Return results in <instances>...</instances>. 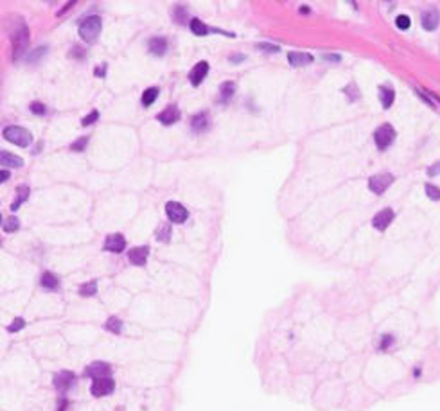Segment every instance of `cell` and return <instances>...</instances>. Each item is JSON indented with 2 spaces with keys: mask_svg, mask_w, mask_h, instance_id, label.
<instances>
[{
  "mask_svg": "<svg viewBox=\"0 0 440 411\" xmlns=\"http://www.w3.org/2000/svg\"><path fill=\"white\" fill-rule=\"evenodd\" d=\"M259 50H264V52H279V47L277 45H269V43H259L257 45Z\"/></svg>",
  "mask_w": 440,
  "mask_h": 411,
  "instance_id": "cell-35",
  "label": "cell"
},
{
  "mask_svg": "<svg viewBox=\"0 0 440 411\" xmlns=\"http://www.w3.org/2000/svg\"><path fill=\"white\" fill-rule=\"evenodd\" d=\"M394 217H395L394 210H392V209H384V210H381V212L376 214V217L372 219V225H374V228H376V230L383 232V230L388 228V225H390L392 221H394Z\"/></svg>",
  "mask_w": 440,
  "mask_h": 411,
  "instance_id": "cell-8",
  "label": "cell"
},
{
  "mask_svg": "<svg viewBox=\"0 0 440 411\" xmlns=\"http://www.w3.org/2000/svg\"><path fill=\"white\" fill-rule=\"evenodd\" d=\"M379 99H381V104H383V108H390L392 103H394V99H395L394 88H390V86H379Z\"/></svg>",
  "mask_w": 440,
  "mask_h": 411,
  "instance_id": "cell-19",
  "label": "cell"
},
{
  "mask_svg": "<svg viewBox=\"0 0 440 411\" xmlns=\"http://www.w3.org/2000/svg\"><path fill=\"white\" fill-rule=\"evenodd\" d=\"M440 22V15L436 11H428L422 15V27L426 31H435Z\"/></svg>",
  "mask_w": 440,
  "mask_h": 411,
  "instance_id": "cell-17",
  "label": "cell"
},
{
  "mask_svg": "<svg viewBox=\"0 0 440 411\" xmlns=\"http://www.w3.org/2000/svg\"><path fill=\"white\" fill-rule=\"evenodd\" d=\"M244 57L241 56V54H237V57H230V61H243Z\"/></svg>",
  "mask_w": 440,
  "mask_h": 411,
  "instance_id": "cell-44",
  "label": "cell"
},
{
  "mask_svg": "<svg viewBox=\"0 0 440 411\" xmlns=\"http://www.w3.org/2000/svg\"><path fill=\"white\" fill-rule=\"evenodd\" d=\"M158 119L160 122H162V124H166V126H171V124H175L176 121H178L180 119V111L176 110L175 106H167L166 110L162 111V113L158 115Z\"/></svg>",
  "mask_w": 440,
  "mask_h": 411,
  "instance_id": "cell-15",
  "label": "cell"
},
{
  "mask_svg": "<svg viewBox=\"0 0 440 411\" xmlns=\"http://www.w3.org/2000/svg\"><path fill=\"white\" fill-rule=\"evenodd\" d=\"M426 194H428L429 199H433V201H438L440 199V189L435 185H426Z\"/></svg>",
  "mask_w": 440,
  "mask_h": 411,
  "instance_id": "cell-30",
  "label": "cell"
},
{
  "mask_svg": "<svg viewBox=\"0 0 440 411\" xmlns=\"http://www.w3.org/2000/svg\"><path fill=\"white\" fill-rule=\"evenodd\" d=\"M374 140H376L377 149L384 151L392 145V142L395 140V130L392 128L390 124H383L377 128L376 135H374Z\"/></svg>",
  "mask_w": 440,
  "mask_h": 411,
  "instance_id": "cell-4",
  "label": "cell"
},
{
  "mask_svg": "<svg viewBox=\"0 0 440 411\" xmlns=\"http://www.w3.org/2000/svg\"><path fill=\"white\" fill-rule=\"evenodd\" d=\"M101 29H103V20L99 16H88L83 22L79 23V36L85 42L92 43L97 40V36L101 35Z\"/></svg>",
  "mask_w": 440,
  "mask_h": 411,
  "instance_id": "cell-1",
  "label": "cell"
},
{
  "mask_svg": "<svg viewBox=\"0 0 440 411\" xmlns=\"http://www.w3.org/2000/svg\"><path fill=\"white\" fill-rule=\"evenodd\" d=\"M31 111H33V113H36V115H43V113H47V108H45V104H42V103H31Z\"/></svg>",
  "mask_w": 440,
  "mask_h": 411,
  "instance_id": "cell-34",
  "label": "cell"
},
{
  "mask_svg": "<svg viewBox=\"0 0 440 411\" xmlns=\"http://www.w3.org/2000/svg\"><path fill=\"white\" fill-rule=\"evenodd\" d=\"M166 214H167V217L173 221V223H176V225H180V223H185L187 217H189L185 207L180 205V203H176V201L167 203V205H166Z\"/></svg>",
  "mask_w": 440,
  "mask_h": 411,
  "instance_id": "cell-6",
  "label": "cell"
},
{
  "mask_svg": "<svg viewBox=\"0 0 440 411\" xmlns=\"http://www.w3.org/2000/svg\"><path fill=\"white\" fill-rule=\"evenodd\" d=\"M74 54H79V57H83V54H85V50L83 49H79V47H76V49L72 50V52H70V56L74 57Z\"/></svg>",
  "mask_w": 440,
  "mask_h": 411,
  "instance_id": "cell-41",
  "label": "cell"
},
{
  "mask_svg": "<svg viewBox=\"0 0 440 411\" xmlns=\"http://www.w3.org/2000/svg\"><path fill=\"white\" fill-rule=\"evenodd\" d=\"M99 119V111L97 110H94L92 111V113H88L87 117H83V121H81V124L83 126H90V124H94L95 121H97Z\"/></svg>",
  "mask_w": 440,
  "mask_h": 411,
  "instance_id": "cell-33",
  "label": "cell"
},
{
  "mask_svg": "<svg viewBox=\"0 0 440 411\" xmlns=\"http://www.w3.org/2000/svg\"><path fill=\"white\" fill-rule=\"evenodd\" d=\"M114 388H115V383L112 381L110 377H106V379H95L90 390L94 397H106L114 392Z\"/></svg>",
  "mask_w": 440,
  "mask_h": 411,
  "instance_id": "cell-7",
  "label": "cell"
},
{
  "mask_svg": "<svg viewBox=\"0 0 440 411\" xmlns=\"http://www.w3.org/2000/svg\"><path fill=\"white\" fill-rule=\"evenodd\" d=\"M234 92H235V84L232 83V81H227V83H223V84H221V88H219L221 101H223V103H227V101L230 99L232 96H234Z\"/></svg>",
  "mask_w": 440,
  "mask_h": 411,
  "instance_id": "cell-23",
  "label": "cell"
},
{
  "mask_svg": "<svg viewBox=\"0 0 440 411\" xmlns=\"http://www.w3.org/2000/svg\"><path fill=\"white\" fill-rule=\"evenodd\" d=\"M190 126H193V130L196 131V133L205 131L207 126H209V115H207V111H200V113L194 115V117L190 119Z\"/></svg>",
  "mask_w": 440,
  "mask_h": 411,
  "instance_id": "cell-16",
  "label": "cell"
},
{
  "mask_svg": "<svg viewBox=\"0 0 440 411\" xmlns=\"http://www.w3.org/2000/svg\"><path fill=\"white\" fill-rule=\"evenodd\" d=\"M156 239L160 243H169V239H171V226L167 225V223H162L158 226V230H156Z\"/></svg>",
  "mask_w": 440,
  "mask_h": 411,
  "instance_id": "cell-25",
  "label": "cell"
},
{
  "mask_svg": "<svg viewBox=\"0 0 440 411\" xmlns=\"http://www.w3.org/2000/svg\"><path fill=\"white\" fill-rule=\"evenodd\" d=\"M207 74H209V63H207V61H200V63H196V65L193 67V70H190V74H189L190 83H193L194 86H198L201 81L205 79Z\"/></svg>",
  "mask_w": 440,
  "mask_h": 411,
  "instance_id": "cell-11",
  "label": "cell"
},
{
  "mask_svg": "<svg viewBox=\"0 0 440 411\" xmlns=\"http://www.w3.org/2000/svg\"><path fill=\"white\" fill-rule=\"evenodd\" d=\"M74 381H76V377H74L72 372H60L56 375V379H54V385H56V388L60 390V392H67V390L70 388V386L74 385Z\"/></svg>",
  "mask_w": 440,
  "mask_h": 411,
  "instance_id": "cell-13",
  "label": "cell"
},
{
  "mask_svg": "<svg viewBox=\"0 0 440 411\" xmlns=\"http://www.w3.org/2000/svg\"><path fill=\"white\" fill-rule=\"evenodd\" d=\"M288 61L291 67H304V65L313 63V56L306 52H289Z\"/></svg>",
  "mask_w": 440,
  "mask_h": 411,
  "instance_id": "cell-14",
  "label": "cell"
},
{
  "mask_svg": "<svg viewBox=\"0 0 440 411\" xmlns=\"http://www.w3.org/2000/svg\"><path fill=\"white\" fill-rule=\"evenodd\" d=\"M112 373V368L108 363H92L90 366L87 368V375L88 377H94V379H106V377H110Z\"/></svg>",
  "mask_w": 440,
  "mask_h": 411,
  "instance_id": "cell-9",
  "label": "cell"
},
{
  "mask_svg": "<svg viewBox=\"0 0 440 411\" xmlns=\"http://www.w3.org/2000/svg\"><path fill=\"white\" fill-rule=\"evenodd\" d=\"M149 50H151L155 56H163L167 50V42L163 38H153L149 42Z\"/></svg>",
  "mask_w": 440,
  "mask_h": 411,
  "instance_id": "cell-21",
  "label": "cell"
},
{
  "mask_svg": "<svg viewBox=\"0 0 440 411\" xmlns=\"http://www.w3.org/2000/svg\"><path fill=\"white\" fill-rule=\"evenodd\" d=\"M395 25H397L401 31H406L408 27H410V18H408L406 15H399L397 20H395Z\"/></svg>",
  "mask_w": 440,
  "mask_h": 411,
  "instance_id": "cell-31",
  "label": "cell"
},
{
  "mask_svg": "<svg viewBox=\"0 0 440 411\" xmlns=\"http://www.w3.org/2000/svg\"><path fill=\"white\" fill-rule=\"evenodd\" d=\"M345 94H349L350 96V101H356L358 99V90L354 84H349V86L345 88Z\"/></svg>",
  "mask_w": 440,
  "mask_h": 411,
  "instance_id": "cell-37",
  "label": "cell"
},
{
  "mask_svg": "<svg viewBox=\"0 0 440 411\" xmlns=\"http://www.w3.org/2000/svg\"><path fill=\"white\" fill-rule=\"evenodd\" d=\"M104 329L110 332H114V334H119V332L122 331V321L119 320L117 316H112V318H108L106 324H104Z\"/></svg>",
  "mask_w": 440,
  "mask_h": 411,
  "instance_id": "cell-26",
  "label": "cell"
},
{
  "mask_svg": "<svg viewBox=\"0 0 440 411\" xmlns=\"http://www.w3.org/2000/svg\"><path fill=\"white\" fill-rule=\"evenodd\" d=\"M175 13H178V18H176V20H178L180 23H183V22H185V9H183V8H178V9H176Z\"/></svg>",
  "mask_w": 440,
  "mask_h": 411,
  "instance_id": "cell-39",
  "label": "cell"
},
{
  "mask_svg": "<svg viewBox=\"0 0 440 411\" xmlns=\"http://www.w3.org/2000/svg\"><path fill=\"white\" fill-rule=\"evenodd\" d=\"M97 293V282H87V284H83V286L79 287V295L81 297H94V295Z\"/></svg>",
  "mask_w": 440,
  "mask_h": 411,
  "instance_id": "cell-28",
  "label": "cell"
},
{
  "mask_svg": "<svg viewBox=\"0 0 440 411\" xmlns=\"http://www.w3.org/2000/svg\"><path fill=\"white\" fill-rule=\"evenodd\" d=\"M392 343H394V338H392V336H383V339H381V348H388Z\"/></svg>",
  "mask_w": 440,
  "mask_h": 411,
  "instance_id": "cell-38",
  "label": "cell"
},
{
  "mask_svg": "<svg viewBox=\"0 0 440 411\" xmlns=\"http://www.w3.org/2000/svg\"><path fill=\"white\" fill-rule=\"evenodd\" d=\"M436 169H440V164L433 165V167H431V169H429V174H431V176H435V174H436V172H438V171H436Z\"/></svg>",
  "mask_w": 440,
  "mask_h": 411,
  "instance_id": "cell-43",
  "label": "cell"
},
{
  "mask_svg": "<svg viewBox=\"0 0 440 411\" xmlns=\"http://www.w3.org/2000/svg\"><path fill=\"white\" fill-rule=\"evenodd\" d=\"M18 226H20V221L16 219L15 216L8 217V219H6L4 223H2V228H4L6 232H15V230L18 228Z\"/></svg>",
  "mask_w": 440,
  "mask_h": 411,
  "instance_id": "cell-29",
  "label": "cell"
},
{
  "mask_svg": "<svg viewBox=\"0 0 440 411\" xmlns=\"http://www.w3.org/2000/svg\"><path fill=\"white\" fill-rule=\"evenodd\" d=\"M11 40H13V54H15V57H20L23 54V50L27 49V45H29V29H27L25 23H20V25L15 27Z\"/></svg>",
  "mask_w": 440,
  "mask_h": 411,
  "instance_id": "cell-2",
  "label": "cell"
},
{
  "mask_svg": "<svg viewBox=\"0 0 440 411\" xmlns=\"http://www.w3.org/2000/svg\"><path fill=\"white\" fill-rule=\"evenodd\" d=\"M0 160H2V165H4V167H22L23 165L22 158H18V156H15L9 151L0 153Z\"/></svg>",
  "mask_w": 440,
  "mask_h": 411,
  "instance_id": "cell-18",
  "label": "cell"
},
{
  "mask_svg": "<svg viewBox=\"0 0 440 411\" xmlns=\"http://www.w3.org/2000/svg\"><path fill=\"white\" fill-rule=\"evenodd\" d=\"M124 248H126V239L121 233H112V236H108L106 239H104V250L106 251L121 253Z\"/></svg>",
  "mask_w": 440,
  "mask_h": 411,
  "instance_id": "cell-10",
  "label": "cell"
},
{
  "mask_svg": "<svg viewBox=\"0 0 440 411\" xmlns=\"http://www.w3.org/2000/svg\"><path fill=\"white\" fill-rule=\"evenodd\" d=\"M42 286L45 287V289H49V291H56L58 286H60V280H58V277L54 273L45 271V273L42 275Z\"/></svg>",
  "mask_w": 440,
  "mask_h": 411,
  "instance_id": "cell-20",
  "label": "cell"
},
{
  "mask_svg": "<svg viewBox=\"0 0 440 411\" xmlns=\"http://www.w3.org/2000/svg\"><path fill=\"white\" fill-rule=\"evenodd\" d=\"M4 138L13 142L15 145H20V148H27L33 142V135L27 130H23V128H20V126H9V128H6Z\"/></svg>",
  "mask_w": 440,
  "mask_h": 411,
  "instance_id": "cell-3",
  "label": "cell"
},
{
  "mask_svg": "<svg viewBox=\"0 0 440 411\" xmlns=\"http://www.w3.org/2000/svg\"><path fill=\"white\" fill-rule=\"evenodd\" d=\"M29 192H31V191H29V187H27V185L18 187V191H16V201L11 205V210H13V212H15V210L18 209V207L22 205L23 201H25L27 196H29Z\"/></svg>",
  "mask_w": 440,
  "mask_h": 411,
  "instance_id": "cell-22",
  "label": "cell"
},
{
  "mask_svg": "<svg viewBox=\"0 0 440 411\" xmlns=\"http://www.w3.org/2000/svg\"><path fill=\"white\" fill-rule=\"evenodd\" d=\"M104 74H106V69H103V67H97V69H95V76H104Z\"/></svg>",
  "mask_w": 440,
  "mask_h": 411,
  "instance_id": "cell-40",
  "label": "cell"
},
{
  "mask_svg": "<svg viewBox=\"0 0 440 411\" xmlns=\"http://www.w3.org/2000/svg\"><path fill=\"white\" fill-rule=\"evenodd\" d=\"M23 325H25V321H23L22 318H16L8 329H9V332H16V331H20V329H23Z\"/></svg>",
  "mask_w": 440,
  "mask_h": 411,
  "instance_id": "cell-36",
  "label": "cell"
},
{
  "mask_svg": "<svg viewBox=\"0 0 440 411\" xmlns=\"http://www.w3.org/2000/svg\"><path fill=\"white\" fill-rule=\"evenodd\" d=\"M87 144H88V137H81L70 145V149H72V151H83V149L87 148Z\"/></svg>",
  "mask_w": 440,
  "mask_h": 411,
  "instance_id": "cell-32",
  "label": "cell"
},
{
  "mask_svg": "<svg viewBox=\"0 0 440 411\" xmlns=\"http://www.w3.org/2000/svg\"><path fill=\"white\" fill-rule=\"evenodd\" d=\"M148 255H149V248L148 246L133 248V250H129V253H128L129 262L135 264V266H144L146 260H148Z\"/></svg>",
  "mask_w": 440,
  "mask_h": 411,
  "instance_id": "cell-12",
  "label": "cell"
},
{
  "mask_svg": "<svg viewBox=\"0 0 440 411\" xmlns=\"http://www.w3.org/2000/svg\"><path fill=\"white\" fill-rule=\"evenodd\" d=\"M0 180H2V182H6V180H9V172L2 169V172H0Z\"/></svg>",
  "mask_w": 440,
  "mask_h": 411,
  "instance_id": "cell-42",
  "label": "cell"
},
{
  "mask_svg": "<svg viewBox=\"0 0 440 411\" xmlns=\"http://www.w3.org/2000/svg\"><path fill=\"white\" fill-rule=\"evenodd\" d=\"M392 183H394V174H390V172H381V174L372 176V178L368 180V189H370L374 194H383Z\"/></svg>",
  "mask_w": 440,
  "mask_h": 411,
  "instance_id": "cell-5",
  "label": "cell"
},
{
  "mask_svg": "<svg viewBox=\"0 0 440 411\" xmlns=\"http://www.w3.org/2000/svg\"><path fill=\"white\" fill-rule=\"evenodd\" d=\"M190 31H193L194 35H198V36H203V35H207V33H209V27L205 25V23L201 22V20H198V18H193L190 20Z\"/></svg>",
  "mask_w": 440,
  "mask_h": 411,
  "instance_id": "cell-24",
  "label": "cell"
},
{
  "mask_svg": "<svg viewBox=\"0 0 440 411\" xmlns=\"http://www.w3.org/2000/svg\"><path fill=\"white\" fill-rule=\"evenodd\" d=\"M156 97H158V88H148V90L142 94V104H144V106H151Z\"/></svg>",
  "mask_w": 440,
  "mask_h": 411,
  "instance_id": "cell-27",
  "label": "cell"
}]
</instances>
